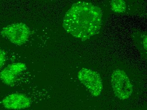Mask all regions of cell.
<instances>
[{
	"mask_svg": "<svg viewBox=\"0 0 147 110\" xmlns=\"http://www.w3.org/2000/svg\"><path fill=\"white\" fill-rule=\"evenodd\" d=\"M102 17V12L99 7L91 3L78 1L66 12L63 26L74 37L86 41L99 33Z\"/></svg>",
	"mask_w": 147,
	"mask_h": 110,
	"instance_id": "6da1fadb",
	"label": "cell"
},
{
	"mask_svg": "<svg viewBox=\"0 0 147 110\" xmlns=\"http://www.w3.org/2000/svg\"><path fill=\"white\" fill-rule=\"evenodd\" d=\"M42 101L26 94L15 93L4 97L0 104L5 109L21 110L26 109Z\"/></svg>",
	"mask_w": 147,
	"mask_h": 110,
	"instance_id": "7a4b0ae2",
	"label": "cell"
},
{
	"mask_svg": "<svg viewBox=\"0 0 147 110\" xmlns=\"http://www.w3.org/2000/svg\"><path fill=\"white\" fill-rule=\"evenodd\" d=\"M111 84L115 94L120 100H126L132 94V84L124 71L115 70L111 76Z\"/></svg>",
	"mask_w": 147,
	"mask_h": 110,
	"instance_id": "3957f363",
	"label": "cell"
},
{
	"mask_svg": "<svg viewBox=\"0 0 147 110\" xmlns=\"http://www.w3.org/2000/svg\"><path fill=\"white\" fill-rule=\"evenodd\" d=\"M3 37L16 45L20 46L28 40L30 35L29 28L23 23H16L3 28L1 32Z\"/></svg>",
	"mask_w": 147,
	"mask_h": 110,
	"instance_id": "277c9868",
	"label": "cell"
},
{
	"mask_svg": "<svg viewBox=\"0 0 147 110\" xmlns=\"http://www.w3.org/2000/svg\"><path fill=\"white\" fill-rule=\"evenodd\" d=\"M78 78L94 96L98 97L103 90V84L100 75L88 69L83 68L78 72Z\"/></svg>",
	"mask_w": 147,
	"mask_h": 110,
	"instance_id": "5b68a950",
	"label": "cell"
},
{
	"mask_svg": "<svg viewBox=\"0 0 147 110\" xmlns=\"http://www.w3.org/2000/svg\"><path fill=\"white\" fill-rule=\"evenodd\" d=\"M26 70L25 63L22 62L11 63L0 72V80L8 86H15L19 77Z\"/></svg>",
	"mask_w": 147,
	"mask_h": 110,
	"instance_id": "8992f818",
	"label": "cell"
},
{
	"mask_svg": "<svg viewBox=\"0 0 147 110\" xmlns=\"http://www.w3.org/2000/svg\"><path fill=\"white\" fill-rule=\"evenodd\" d=\"M111 9L117 13H123L125 11L126 6L125 2L123 0H113L110 3Z\"/></svg>",
	"mask_w": 147,
	"mask_h": 110,
	"instance_id": "52a82bcc",
	"label": "cell"
},
{
	"mask_svg": "<svg viewBox=\"0 0 147 110\" xmlns=\"http://www.w3.org/2000/svg\"><path fill=\"white\" fill-rule=\"evenodd\" d=\"M6 61V55L4 52L0 48V70Z\"/></svg>",
	"mask_w": 147,
	"mask_h": 110,
	"instance_id": "ba28073f",
	"label": "cell"
},
{
	"mask_svg": "<svg viewBox=\"0 0 147 110\" xmlns=\"http://www.w3.org/2000/svg\"><path fill=\"white\" fill-rule=\"evenodd\" d=\"M143 44L144 45V48L146 50L147 49V36L145 37L143 39Z\"/></svg>",
	"mask_w": 147,
	"mask_h": 110,
	"instance_id": "9c48e42d",
	"label": "cell"
},
{
	"mask_svg": "<svg viewBox=\"0 0 147 110\" xmlns=\"http://www.w3.org/2000/svg\"><path fill=\"white\" fill-rule=\"evenodd\" d=\"M0 110H9L5 109H3V108H2V109H0ZM34 110L24 109V110Z\"/></svg>",
	"mask_w": 147,
	"mask_h": 110,
	"instance_id": "30bf717a",
	"label": "cell"
}]
</instances>
